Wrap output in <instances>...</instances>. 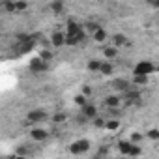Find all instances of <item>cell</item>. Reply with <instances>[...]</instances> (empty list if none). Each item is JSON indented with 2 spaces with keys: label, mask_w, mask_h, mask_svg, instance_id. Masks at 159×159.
<instances>
[{
  "label": "cell",
  "mask_w": 159,
  "mask_h": 159,
  "mask_svg": "<svg viewBox=\"0 0 159 159\" xmlns=\"http://www.w3.org/2000/svg\"><path fill=\"white\" fill-rule=\"evenodd\" d=\"M153 71H155V64H152L148 60H142V62L135 64V67H133V75H150Z\"/></svg>",
  "instance_id": "obj_1"
},
{
  "label": "cell",
  "mask_w": 159,
  "mask_h": 159,
  "mask_svg": "<svg viewBox=\"0 0 159 159\" xmlns=\"http://www.w3.org/2000/svg\"><path fill=\"white\" fill-rule=\"evenodd\" d=\"M88 148H90V140H86V139H79V140H75V142L69 146V152L75 153V155H81V153H86Z\"/></svg>",
  "instance_id": "obj_2"
},
{
  "label": "cell",
  "mask_w": 159,
  "mask_h": 159,
  "mask_svg": "<svg viewBox=\"0 0 159 159\" xmlns=\"http://www.w3.org/2000/svg\"><path fill=\"white\" fill-rule=\"evenodd\" d=\"M30 69H32L34 73L47 71V69H49V62H47V60H43L41 56H36V58H32V60H30Z\"/></svg>",
  "instance_id": "obj_3"
},
{
  "label": "cell",
  "mask_w": 159,
  "mask_h": 159,
  "mask_svg": "<svg viewBox=\"0 0 159 159\" xmlns=\"http://www.w3.org/2000/svg\"><path fill=\"white\" fill-rule=\"evenodd\" d=\"M103 103H105V107H107V109L114 111V109H118V107L124 103V99H122L120 96H107V98L103 99Z\"/></svg>",
  "instance_id": "obj_4"
},
{
  "label": "cell",
  "mask_w": 159,
  "mask_h": 159,
  "mask_svg": "<svg viewBox=\"0 0 159 159\" xmlns=\"http://www.w3.org/2000/svg\"><path fill=\"white\" fill-rule=\"evenodd\" d=\"M26 120L32 122V124L43 122V120H47V112H45V111H30V112L26 114Z\"/></svg>",
  "instance_id": "obj_5"
},
{
  "label": "cell",
  "mask_w": 159,
  "mask_h": 159,
  "mask_svg": "<svg viewBox=\"0 0 159 159\" xmlns=\"http://www.w3.org/2000/svg\"><path fill=\"white\" fill-rule=\"evenodd\" d=\"M81 109H83V116H84V118H88V120H94V118L98 116V107H96V105H92L90 101H88L84 107H81Z\"/></svg>",
  "instance_id": "obj_6"
},
{
  "label": "cell",
  "mask_w": 159,
  "mask_h": 159,
  "mask_svg": "<svg viewBox=\"0 0 159 159\" xmlns=\"http://www.w3.org/2000/svg\"><path fill=\"white\" fill-rule=\"evenodd\" d=\"M47 137H49V133L45 129H32L30 131V139L36 142H43V140H47Z\"/></svg>",
  "instance_id": "obj_7"
},
{
  "label": "cell",
  "mask_w": 159,
  "mask_h": 159,
  "mask_svg": "<svg viewBox=\"0 0 159 159\" xmlns=\"http://www.w3.org/2000/svg\"><path fill=\"white\" fill-rule=\"evenodd\" d=\"M51 43H52V47H62V45H66V34H64V32H54V34L51 36Z\"/></svg>",
  "instance_id": "obj_8"
},
{
  "label": "cell",
  "mask_w": 159,
  "mask_h": 159,
  "mask_svg": "<svg viewBox=\"0 0 159 159\" xmlns=\"http://www.w3.org/2000/svg\"><path fill=\"white\" fill-rule=\"evenodd\" d=\"M103 54H105L107 60H114L118 56V47L116 45H105L103 47Z\"/></svg>",
  "instance_id": "obj_9"
},
{
  "label": "cell",
  "mask_w": 159,
  "mask_h": 159,
  "mask_svg": "<svg viewBox=\"0 0 159 159\" xmlns=\"http://www.w3.org/2000/svg\"><path fill=\"white\" fill-rule=\"evenodd\" d=\"M124 101H125L127 105L139 103V101H140V94H139V92H133V90H127L125 96H124Z\"/></svg>",
  "instance_id": "obj_10"
},
{
  "label": "cell",
  "mask_w": 159,
  "mask_h": 159,
  "mask_svg": "<svg viewBox=\"0 0 159 159\" xmlns=\"http://www.w3.org/2000/svg\"><path fill=\"white\" fill-rule=\"evenodd\" d=\"M107 38H109V36H107V30H105V28H98V30L92 34V39H94L96 43H105Z\"/></svg>",
  "instance_id": "obj_11"
},
{
  "label": "cell",
  "mask_w": 159,
  "mask_h": 159,
  "mask_svg": "<svg viewBox=\"0 0 159 159\" xmlns=\"http://www.w3.org/2000/svg\"><path fill=\"white\" fill-rule=\"evenodd\" d=\"M112 88L118 90V92H127L129 90V83L125 81V79H116V81L112 83Z\"/></svg>",
  "instance_id": "obj_12"
},
{
  "label": "cell",
  "mask_w": 159,
  "mask_h": 159,
  "mask_svg": "<svg viewBox=\"0 0 159 159\" xmlns=\"http://www.w3.org/2000/svg\"><path fill=\"white\" fill-rule=\"evenodd\" d=\"M131 146H133V142H131V140H120V142H118V150H120V153H122V155H129Z\"/></svg>",
  "instance_id": "obj_13"
},
{
  "label": "cell",
  "mask_w": 159,
  "mask_h": 159,
  "mask_svg": "<svg viewBox=\"0 0 159 159\" xmlns=\"http://www.w3.org/2000/svg\"><path fill=\"white\" fill-rule=\"evenodd\" d=\"M81 30H83V26L79 25V23H75V21H67V32H66V34L75 36V34H79Z\"/></svg>",
  "instance_id": "obj_14"
},
{
  "label": "cell",
  "mask_w": 159,
  "mask_h": 159,
  "mask_svg": "<svg viewBox=\"0 0 159 159\" xmlns=\"http://www.w3.org/2000/svg\"><path fill=\"white\" fill-rule=\"evenodd\" d=\"M125 43H127V38H125L124 34H114V36H112V45L122 47V45H125Z\"/></svg>",
  "instance_id": "obj_15"
},
{
  "label": "cell",
  "mask_w": 159,
  "mask_h": 159,
  "mask_svg": "<svg viewBox=\"0 0 159 159\" xmlns=\"http://www.w3.org/2000/svg\"><path fill=\"white\" fill-rule=\"evenodd\" d=\"M28 10V2L26 0H15V13H23Z\"/></svg>",
  "instance_id": "obj_16"
},
{
  "label": "cell",
  "mask_w": 159,
  "mask_h": 159,
  "mask_svg": "<svg viewBox=\"0 0 159 159\" xmlns=\"http://www.w3.org/2000/svg\"><path fill=\"white\" fill-rule=\"evenodd\" d=\"M105 129H107V131H116V129H120V120H107V122H105Z\"/></svg>",
  "instance_id": "obj_17"
},
{
  "label": "cell",
  "mask_w": 159,
  "mask_h": 159,
  "mask_svg": "<svg viewBox=\"0 0 159 159\" xmlns=\"http://www.w3.org/2000/svg\"><path fill=\"white\" fill-rule=\"evenodd\" d=\"M2 8H4V11H8V13H15V0H4V2H2Z\"/></svg>",
  "instance_id": "obj_18"
},
{
  "label": "cell",
  "mask_w": 159,
  "mask_h": 159,
  "mask_svg": "<svg viewBox=\"0 0 159 159\" xmlns=\"http://www.w3.org/2000/svg\"><path fill=\"white\" fill-rule=\"evenodd\" d=\"M51 10H52V13H62L64 11V2L62 0H54V2H51Z\"/></svg>",
  "instance_id": "obj_19"
},
{
  "label": "cell",
  "mask_w": 159,
  "mask_h": 159,
  "mask_svg": "<svg viewBox=\"0 0 159 159\" xmlns=\"http://www.w3.org/2000/svg\"><path fill=\"white\" fill-rule=\"evenodd\" d=\"M112 71H114L112 64H109V62H101V69H99V73H103V75H111Z\"/></svg>",
  "instance_id": "obj_20"
},
{
  "label": "cell",
  "mask_w": 159,
  "mask_h": 159,
  "mask_svg": "<svg viewBox=\"0 0 159 159\" xmlns=\"http://www.w3.org/2000/svg\"><path fill=\"white\" fill-rule=\"evenodd\" d=\"M75 103H77L79 107H84V105L88 103V96H84V94H77V96H75Z\"/></svg>",
  "instance_id": "obj_21"
},
{
  "label": "cell",
  "mask_w": 159,
  "mask_h": 159,
  "mask_svg": "<svg viewBox=\"0 0 159 159\" xmlns=\"http://www.w3.org/2000/svg\"><path fill=\"white\" fill-rule=\"evenodd\" d=\"M146 137H148L150 140H159V127H152V129H148Z\"/></svg>",
  "instance_id": "obj_22"
},
{
  "label": "cell",
  "mask_w": 159,
  "mask_h": 159,
  "mask_svg": "<svg viewBox=\"0 0 159 159\" xmlns=\"http://www.w3.org/2000/svg\"><path fill=\"white\" fill-rule=\"evenodd\" d=\"M150 75H133V84H146Z\"/></svg>",
  "instance_id": "obj_23"
},
{
  "label": "cell",
  "mask_w": 159,
  "mask_h": 159,
  "mask_svg": "<svg viewBox=\"0 0 159 159\" xmlns=\"http://www.w3.org/2000/svg\"><path fill=\"white\" fill-rule=\"evenodd\" d=\"M88 69H90L92 73L99 71V69H101V62H99V60H90V62H88Z\"/></svg>",
  "instance_id": "obj_24"
},
{
  "label": "cell",
  "mask_w": 159,
  "mask_h": 159,
  "mask_svg": "<svg viewBox=\"0 0 159 159\" xmlns=\"http://www.w3.org/2000/svg\"><path fill=\"white\" fill-rule=\"evenodd\" d=\"M66 45H69V47H75V45H79V39H77V36L66 34Z\"/></svg>",
  "instance_id": "obj_25"
},
{
  "label": "cell",
  "mask_w": 159,
  "mask_h": 159,
  "mask_svg": "<svg viewBox=\"0 0 159 159\" xmlns=\"http://www.w3.org/2000/svg\"><path fill=\"white\" fill-rule=\"evenodd\" d=\"M98 28H101V26H99L98 23H86V26H84V30H86V32H88L90 36H92V34H94V32H96Z\"/></svg>",
  "instance_id": "obj_26"
},
{
  "label": "cell",
  "mask_w": 159,
  "mask_h": 159,
  "mask_svg": "<svg viewBox=\"0 0 159 159\" xmlns=\"http://www.w3.org/2000/svg\"><path fill=\"white\" fill-rule=\"evenodd\" d=\"M66 118H67V116H66L64 112H56V114L52 116V122H54V124H62V122H66Z\"/></svg>",
  "instance_id": "obj_27"
},
{
  "label": "cell",
  "mask_w": 159,
  "mask_h": 159,
  "mask_svg": "<svg viewBox=\"0 0 159 159\" xmlns=\"http://www.w3.org/2000/svg\"><path fill=\"white\" fill-rule=\"evenodd\" d=\"M105 122H107V120H105V118H101L99 114L94 118V125H96V127H103V129H105Z\"/></svg>",
  "instance_id": "obj_28"
},
{
  "label": "cell",
  "mask_w": 159,
  "mask_h": 159,
  "mask_svg": "<svg viewBox=\"0 0 159 159\" xmlns=\"http://www.w3.org/2000/svg\"><path fill=\"white\" fill-rule=\"evenodd\" d=\"M140 153H142L140 146H137V142H133V146H131V150H129V155H140Z\"/></svg>",
  "instance_id": "obj_29"
},
{
  "label": "cell",
  "mask_w": 159,
  "mask_h": 159,
  "mask_svg": "<svg viewBox=\"0 0 159 159\" xmlns=\"http://www.w3.org/2000/svg\"><path fill=\"white\" fill-rule=\"evenodd\" d=\"M39 56H41L43 60H47V62H49V60H52V52H51V51H45V49L39 52Z\"/></svg>",
  "instance_id": "obj_30"
},
{
  "label": "cell",
  "mask_w": 159,
  "mask_h": 159,
  "mask_svg": "<svg viewBox=\"0 0 159 159\" xmlns=\"http://www.w3.org/2000/svg\"><path fill=\"white\" fill-rule=\"evenodd\" d=\"M140 139H142V135H140V133H133V135H131V142H137V144H139V142H140Z\"/></svg>",
  "instance_id": "obj_31"
},
{
  "label": "cell",
  "mask_w": 159,
  "mask_h": 159,
  "mask_svg": "<svg viewBox=\"0 0 159 159\" xmlns=\"http://www.w3.org/2000/svg\"><path fill=\"white\" fill-rule=\"evenodd\" d=\"M83 94H84V96H88V98H90V96H92V88H90V86H86V84H84V86H83Z\"/></svg>",
  "instance_id": "obj_32"
},
{
  "label": "cell",
  "mask_w": 159,
  "mask_h": 159,
  "mask_svg": "<svg viewBox=\"0 0 159 159\" xmlns=\"http://www.w3.org/2000/svg\"><path fill=\"white\" fill-rule=\"evenodd\" d=\"M146 2H150V4H153V2H155V0H146Z\"/></svg>",
  "instance_id": "obj_33"
}]
</instances>
